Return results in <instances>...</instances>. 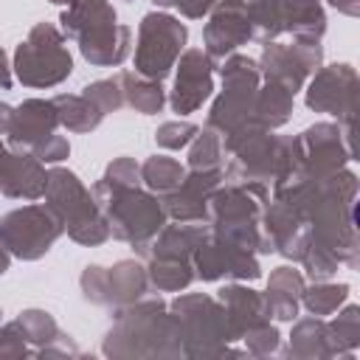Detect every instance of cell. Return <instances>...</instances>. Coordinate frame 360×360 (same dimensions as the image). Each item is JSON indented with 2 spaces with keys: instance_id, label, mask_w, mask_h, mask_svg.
Masks as SVG:
<instances>
[{
  "instance_id": "cell-1",
  "label": "cell",
  "mask_w": 360,
  "mask_h": 360,
  "mask_svg": "<svg viewBox=\"0 0 360 360\" xmlns=\"http://www.w3.org/2000/svg\"><path fill=\"white\" fill-rule=\"evenodd\" d=\"M107 357H172L183 354L177 318L160 298H138L115 307V323L104 340Z\"/></svg>"
},
{
  "instance_id": "cell-2",
  "label": "cell",
  "mask_w": 360,
  "mask_h": 360,
  "mask_svg": "<svg viewBox=\"0 0 360 360\" xmlns=\"http://www.w3.org/2000/svg\"><path fill=\"white\" fill-rule=\"evenodd\" d=\"M270 191L264 183H219L205 208V222L211 233L250 250L273 253V245L262 233V208L267 205Z\"/></svg>"
},
{
  "instance_id": "cell-3",
  "label": "cell",
  "mask_w": 360,
  "mask_h": 360,
  "mask_svg": "<svg viewBox=\"0 0 360 360\" xmlns=\"http://www.w3.org/2000/svg\"><path fill=\"white\" fill-rule=\"evenodd\" d=\"M59 22L65 39H76L82 56L96 68H118L129 56L132 31L115 20L110 0H73Z\"/></svg>"
},
{
  "instance_id": "cell-4",
  "label": "cell",
  "mask_w": 360,
  "mask_h": 360,
  "mask_svg": "<svg viewBox=\"0 0 360 360\" xmlns=\"http://www.w3.org/2000/svg\"><path fill=\"white\" fill-rule=\"evenodd\" d=\"M93 200L101 211V217L110 225V233L121 242H129L141 256L155 239V233L166 225V208L163 200L152 191H143L141 186L124 188L110 180H98L93 186Z\"/></svg>"
},
{
  "instance_id": "cell-5",
  "label": "cell",
  "mask_w": 360,
  "mask_h": 360,
  "mask_svg": "<svg viewBox=\"0 0 360 360\" xmlns=\"http://www.w3.org/2000/svg\"><path fill=\"white\" fill-rule=\"evenodd\" d=\"M42 197L59 214V219L65 222V231L73 242L93 248V245H101L110 239V225L101 217V211L93 200V191L84 188V183L73 172H68L62 166L51 169Z\"/></svg>"
},
{
  "instance_id": "cell-6",
  "label": "cell",
  "mask_w": 360,
  "mask_h": 360,
  "mask_svg": "<svg viewBox=\"0 0 360 360\" xmlns=\"http://www.w3.org/2000/svg\"><path fill=\"white\" fill-rule=\"evenodd\" d=\"M73 73L65 34L53 22H37L14 51V76L25 87H56Z\"/></svg>"
},
{
  "instance_id": "cell-7",
  "label": "cell",
  "mask_w": 360,
  "mask_h": 360,
  "mask_svg": "<svg viewBox=\"0 0 360 360\" xmlns=\"http://www.w3.org/2000/svg\"><path fill=\"white\" fill-rule=\"evenodd\" d=\"M219 76H222V93L211 104L205 127L219 135H228L245 124H256L253 121V98L262 84L259 62L250 56H242V53H231L222 59Z\"/></svg>"
},
{
  "instance_id": "cell-8",
  "label": "cell",
  "mask_w": 360,
  "mask_h": 360,
  "mask_svg": "<svg viewBox=\"0 0 360 360\" xmlns=\"http://www.w3.org/2000/svg\"><path fill=\"white\" fill-rule=\"evenodd\" d=\"M172 315L177 318L180 335H183V354L188 357H211V354H228V318L217 298L202 292L177 295L169 304Z\"/></svg>"
},
{
  "instance_id": "cell-9",
  "label": "cell",
  "mask_w": 360,
  "mask_h": 360,
  "mask_svg": "<svg viewBox=\"0 0 360 360\" xmlns=\"http://www.w3.org/2000/svg\"><path fill=\"white\" fill-rule=\"evenodd\" d=\"M186 39H188V31L177 17H172L166 11L143 14V20L138 25L135 73L160 82L163 76H169V70L180 59Z\"/></svg>"
},
{
  "instance_id": "cell-10",
  "label": "cell",
  "mask_w": 360,
  "mask_h": 360,
  "mask_svg": "<svg viewBox=\"0 0 360 360\" xmlns=\"http://www.w3.org/2000/svg\"><path fill=\"white\" fill-rule=\"evenodd\" d=\"M0 225L11 248V256L22 262L42 259L65 231V222L48 202H31V205L14 208L3 217Z\"/></svg>"
},
{
  "instance_id": "cell-11",
  "label": "cell",
  "mask_w": 360,
  "mask_h": 360,
  "mask_svg": "<svg viewBox=\"0 0 360 360\" xmlns=\"http://www.w3.org/2000/svg\"><path fill=\"white\" fill-rule=\"evenodd\" d=\"M295 169L309 177H326L354 160V138H349L340 124H315L292 138Z\"/></svg>"
},
{
  "instance_id": "cell-12",
  "label": "cell",
  "mask_w": 360,
  "mask_h": 360,
  "mask_svg": "<svg viewBox=\"0 0 360 360\" xmlns=\"http://www.w3.org/2000/svg\"><path fill=\"white\" fill-rule=\"evenodd\" d=\"M321 65H323L321 39L292 37L290 45L270 39V42H264V51L259 59V73L264 82H276L295 96V90L304 87L307 76L315 73Z\"/></svg>"
},
{
  "instance_id": "cell-13",
  "label": "cell",
  "mask_w": 360,
  "mask_h": 360,
  "mask_svg": "<svg viewBox=\"0 0 360 360\" xmlns=\"http://www.w3.org/2000/svg\"><path fill=\"white\" fill-rule=\"evenodd\" d=\"M357 90H360V79L352 65L340 62V65L318 68L307 87V107L338 118V124H354Z\"/></svg>"
},
{
  "instance_id": "cell-14",
  "label": "cell",
  "mask_w": 360,
  "mask_h": 360,
  "mask_svg": "<svg viewBox=\"0 0 360 360\" xmlns=\"http://www.w3.org/2000/svg\"><path fill=\"white\" fill-rule=\"evenodd\" d=\"M191 267H194V278H202V281H219V278L253 281L262 276V267L250 250H245L211 231L194 248Z\"/></svg>"
},
{
  "instance_id": "cell-15",
  "label": "cell",
  "mask_w": 360,
  "mask_h": 360,
  "mask_svg": "<svg viewBox=\"0 0 360 360\" xmlns=\"http://www.w3.org/2000/svg\"><path fill=\"white\" fill-rule=\"evenodd\" d=\"M174 68H177V76H174L169 104L177 115H188L200 110L202 101H208V96L214 93V59L200 48H188L180 53Z\"/></svg>"
},
{
  "instance_id": "cell-16",
  "label": "cell",
  "mask_w": 360,
  "mask_h": 360,
  "mask_svg": "<svg viewBox=\"0 0 360 360\" xmlns=\"http://www.w3.org/2000/svg\"><path fill=\"white\" fill-rule=\"evenodd\" d=\"M248 39H250L248 0H217V6L208 11V22L202 28L205 53L214 62H222Z\"/></svg>"
},
{
  "instance_id": "cell-17",
  "label": "cell",
  "mask_w": 360,
  "mask_h": 360,
  "mask_svg": "<svg viewBox=\"0 0 360 360\" xmlns=\"http://www.w3.org/2000/svg\"><path fill=\"white\" fill-rule=\"evenodd\" d=\"M262 233L267 236V242L273 245V250H278L284 259H292L298 262L307 242H309V222L307 217L281 202V200H273L270 205L262 208Z\"/></svg>"
},
{
  "instance_id": "cell-18",
  "label": "cell",
  "mask_w": 360,
  "mask_h": 360,
  "mask_svg": "<svg viewBox=\"0 0 360 360\" xmlns=\"http://www.w3.org/2000/svg\"><path fill=\"white\" fill-rule=\"evenodd\" d=\"M48 172L31 152H14L0 141V194L14 200H39L45 194Z\"/></svg>"
},
{
  "instance_id": "cell-19",
  "label": "cell",
  "mask_w": 360,
  "mask_h": 360,
  "mask_svg": "<svg viewBox=\"0 0 360 360\" xmlns=\"http://www.w3.org/2000/svg\"><path fill=\"white\" fill-rule=\"evenodd\" d=\"M225 180L222 169H211V172H186L183 183L163 197V208L166 217H172L174 222H205V208H208V197L211 191Z\"/></svg>"
},
{
  "instance_id": "cell-20",
  "label": "cell",
  "mask_w": 360,
  "mask_h": 360,
  "mask_svg": "<svg viewBox=\"0 0 360 360\" xmlns=\"http://www.w3.org/2000/svg\"><path fill=\"white\" fill-rule=\"evenodd\" d=\"M59 127V115L51 98H25L14 107L8 146L14 152H34L45 138H51Z\"/></svg>"
},
{
  "instance_id": "cell-21",
  "label": "cell",
  "mask_w": 360,
  "mask_h": 360,
  "mask_svg": "<svg viewBox=\"0 0 360 360\" xmlns=\"http://www.w3.org/2000/svg\"><path fill=\"white\" fill-rule=\"evenodd\" d=\"M217 301L222 304L225 309V318H228V332H231V340H242V335L264 321H270L267 309H264V295L250 290V287H242V284H225L217 295Z\"/></svg>"
},
{
  "instance_id": "cell-22",
  "label": "cell",
  "mask_w": 360,
  "mask_h": 360,
  "mask_svg": "<svg viewBox=\"0 0 360 360\" xmlns=\"http://www.w3.org/2000/svg\"><path fill=\"white\" fill-rule=\"evenodd\" d=\"M208 222H177V225H163L149 248L143 250L146 259H186L191 262L194 248L208 236Z\"/></svg>"
},
{
  "instance_id": "cell-23",
  "label": "cell",
  "mask_w": 360,
  "mask_h": 360,
  "mask_svg": "<svg viewBox=\"0 0 360 360\" xmlns=\"http://www.w3.org/2000/svg\"><path fill=\"white\" fill-rule=\"evenodd\" d=\"M304 287H307V281H304L301 270L287 267V264L276 267V270L270 273L267 292H262V295H264V309H267V315L276 318V321H295Z\"/></svg>"
},
{
  "instance_id": "cell-24",
  "label": "cell",
  "mask_w": 360,
  "mask_h": 360,
  "mask_svg": "<svg viewBox=\"0 0 360 360\" xmlns=\"http://www.w3.org/2000/svg\"><path fill=\"white\" fill-rule=\"evenodd\" d=\"M278 8H281V31L307 39L323 37L326 14L321 0H278Z\"/></svg>"
},
{
  "instance_id": "cell-25",
  "label": "cell",
  "mask_w": 360,
  "mask_h": 360,
  "mask_svg": "<svg viewBox=\"0 0 360 360\" xmlns=\"http://www.w3.org/2000/svg\"><path fill=\"white\" fill-rule=\"evenodd\" d=\"M146 287H149L146 267H141L135 259L115 262L107 270V290H110V304L112 307H124V304H132V301L143 298Z\"/></svg>"
},
{
  "instance_id": "cell-26",
  "label": "cell",
  "mask_w": 360,
  "mask_h": 360,
  "mask_svg": "<svg viewBox=\"0 0 360 360\" xmlns=\"http://www.w3.org/2000/svg\"><path fill=\"white\" fill-rule=\"evenodd\" d=\"M292 115V93L276 82H264L253 98V121L264 129H278Z\"/></svg>"
},
{
  "instance_id": "cell-27",
  "label": "cell",
  "mask_w": 360,
  "mask_h": 360,
  "mask_svg": "<svg viewBox=\"0 0 360 360\" xmlns=\"http://www.w3.org/2000/svg\"><path fill=\"white\" fill-rule=\"evenodd\" d=\"M287 354L301 357V360H326V357H332L329 338H326V321L318 318V315L298 321L292 326Z\"/></svg>"
},
{
  "instance_id": "cell-28",
  "label": "cell",
  "mask_w": 360,
  "mask_h": 360,
  "mask_svg": "<svg viewBox=\"0 0 360 360\" xmlns=\"http://www.w3.org/2000/svg\"><path fill=\"white\" fill-rule=\"evenodd\" d=\"M121 87H124V104H129L141 115H155L166 104V93L158 79H146L135 70H121Z\"/></svg>"
},
{
  "instance_id": "cell-29",
  "label": "cell",
  "mask_w": 360,
  "mask_h": 360,
  "mask_svg": "<svg viewBox=\"0 0 360 360\" xmlns=\"http://www.w3.org/2000/svg\"><path fill=\"white\" fill-rule=\"evenodd\" d=\"M51 101H53V107H56L59 127H65V129H70V132H93V129L101 124V118H104V112H101L90 98H84L82 93H79V96H73V93H59V96H53Z\"/></svg>"
},
{
  "instance_id": "cell-30",
  "label": "cell",
  "mask_w": 360,
  "mask_h": 360,
  "mask_svg": "<svg viewBox=\"0 0 360 360\" xmlns=\"http://www.w3.org/2000/svg\"><path fill=\"white\" fill-rule=\"evenodd\" d=\"M186 172H188V169L180 166V160L166 158V155H155V158H146V160L141 163V183H143L152 194H158V197L163 200L166 194H172V191L183 183Z\"/></svg>"
},
{
  "instance_id": "cell-31",
  "label": "cell",
  "mask_w": 360,
  "mask_h": 360,
  "mask_svg": "<svg viewBox=\"0 0 360 360\" xmlns=\"http://www.w3.org/2000/svg\"><path fill=\"white\" fill-rule=\"evenodd\" d=\"M326 338H329L332 357L352 354L360 346V307L349 304L338 312V318L326 321Z\"/></svg>"
},
{
  "instance_id": "cell-32",
  "label": "cell",
  "mask_w": 360,
  "mask_h": 360,
  "mask_svg": "<svg viewBox=\"0 0 360 360\" xmlns=\"http://www.w3.org/2000/svg\"><path fill=\"white\" fill-rule=\"evenodd\" d=\"M146 276H149V284H155L158 290L177 292L194 281V267L186 259H149Z\"/></svg>"
},
{
  "instance_id": "cell-33",
  "label": "cell",
  "mask_w": 360,
  "mask_h": 360,
  "mask_svg": "<svg viewBox=\"0 0 360 360\" xmlns=\"http://www.w3.org/2000/svg\"><path fill=\"white\" fill-rule=\"evenodd\" d=\"M225 160V149H222V135L214 129H200L194 135V141L188 143V172H211V169H222Z\"/></svg>"
},
{
  "instance_id": "cell-34",
  "label": "cell",
  "mask_w": 360,
  "mask_h": 360,
  "mask_svg": "<svg viewBox=\"0 0 360 360\" xmlns=\"http://www.w3.org/2000/svg\"><path fill=\"white\" fill-rule=\"evenodd\" d=\"M346 298H349V284H329V281H315L301 292V304L318 318L338 312L346 304Z\"/></svg>"
},
{
  "instance_id": "cell-35",
  "label": "cell",
  "mask_w": 360,
  "mask_h": 360,
  "mask_svg": "<svg viewBox=\"0 0 360 360\" xmlns=\"http://www.w3.org/2000/svg\"><path fill=\"white\" fill-rule=\"evenodd\" d=\"M248 20H250V39L270 42L281 34V8L278 0H248Z\"/></svg>"
},
{
  "instance_id": "cell-36",
  "label": "cell",
  "mask_w": 360,
  "mask_h": 360,
  "mask_svg": "<svg viewBox=\"0 0 360 360\" xmlns=\"http://www.w3.org/2000/svg\"><path fill=\"white\" fill-rule=\"evenodd\" d=\"M298 262L304 264V270H307V276L312 281H329L338 273V267H340L338 256L326 245H321L312 233H309V242H307V248H304V253H301Z\"/></svg>"
},
{
  "instance_id": "cell-37",
  "label": "cell",
  "mask_w": 360,
  "mask_h": 360,
  "mask_svg": "<svg viewBox=\"0 0 360 360\" xmlns=\"http://www.w3.org/2000/svg\"><path fill=\"white\" fill-rule=\"evenodd\" d=\"M17 323L22 326V332H25L28 343H34V346H37V349H34V354H37L42 346H48V343L59 335V326H56L53 315H51V312H45V309H25V312H20Z\"/></svg>"
},
{
  "instance_id": "cell-38",
  "label": "cell",
  "mask_w": 360,
  "mask_h": 360,
  "mask_svg": "<svg viewBox=\"0 0 360 360\" xmlns=\"http://www.w3.org/2000/svg\"><path fill=\"white\" fill-rule=\"evenodd\" d=\"M82 96L84 98H90L104 115L107 112H115V110H121L124 107V87H121V76L115 73L112 79H98V82H93V84H87L84 90H82Z\"/></svg>"
},
{
  "instance_id": "cell-39",
  "label": "cell",
  "mask_w": 360,
  "mask_h": 360,
  "mask_svg": "<svg viewBox=\"0 0 360 360\" xmlns=\"http://www.w3.org/2000/svg\"><path fill=\"white\" fill-rule=\"evenodd\" d=\"M197 132H200V127L191 124V121H166V124L158 127L155 143L160 149H183V146H188L194 141Z\"/></svg>"
},
{
  "instance_id": "cell-40",
  "label": "cell",
  "mask_w": 360,
  "mask_h": 360,
  "mask_svg": "<svg viewBox=\"0 0 360 360\" xmlns=\"http://www.w3.org/2000/svg\"><path fill=\"white\" fill-rule=\"evenodd\" d=\"M242 340H245V346H248V352H250L253 357H264V354L278 352L281 335H278V329H276L270 321H264V323L248 329V332L242 335Z\"/></svg>"
},
{
  "instance_id": "cell-41",
  "label": "cell",
  "mask_w": 360,
  "mask_h": 360,
  "mask_svg": "<svg viewBox=\"0 0 360 360\" xmlns=\"http://www.w3.org/2000/svg\"><path fill=\"white\" fill-rule=\"evenodd\" d=\"M82 292L87 301L93 304H110V290H107V267H98V264H90L84 267L82 273Z\"/></svg>"
},
{
  "instance_id": "cell-42",
  "label": "cell",
  "mask_w": 360,
  "mask_h": 360,
  "mask_svg": "<svg viewBox=\"0 0 360 360\" xmlns=\"http://www.w3.org/2000/svg\"><path fill=\"white\" fill-rule=\"evenodd\" d=\"M25 354H34V352L28 349V338L22 326L17 321L0 326V357H25Z\"/></svg>"
},
{
  "instance_id": "cell-43",
  "label": "cell",
  "mask_w": 360,
  "mask_h": 360,
  "mask_svg": "<svg viewBox=\"0 0 360 360\" xmlns=\"http://www.w3.org/2000/svg\"><path fill=\"white\" fill-rule=\"evenodd\" d=\"M104 180L124 186V188H135V186H141V166L135 163V158H115L107 166Z\"/></svg>"
},
{
  "instance_id": "cell-44",
  "label": "cell",
  "mask_w": 360,
  "mask_h": 360,
  "mask_svg": "<svg viewBox=\"0 0 360 360\" xmlns=\"http://www.w3.org/2000/svg\"><path fill=\"white\" fill-rule=\"evenodd\" d=\"M34 158H39L42 163H59V160H65L68 155H70V143H68V138H62V135H51V138H45L34 152H31Z\"/></svg>"
},
{
  "instance_id": "cell-45",
  "label": "cell",
  "mask_w": 360,
  "mask_h": 360,
  "mask_svg": "<svg viewBox=\"0 0 360 360\" xmlns=\"http://www.w3.org/2000/svg\"><path fill=\"white\" fill-rule=\"evenodd\" d=\"M214 6H217V0H174V8H177L183 17H188V20L205 17Z\"/></svg>"
},
{
  "instance_id": "cell-46",
  "label": "cell",
  "mask_w": 360,
  "mask_h": 360,
  "mask_svg": "<svg viewBox=\"0 0 360 360\" xmlns=\"http://www.w3.org/2000/svg\"><path fill=\"white\" fill-rule=\"evenodd\" d=\"M329 6H335L340 14L346 17H357L360 14V0H326Z\"/></svg>"
},
{
  "instance_id": "cell-47",
  "label": "cell",
  "mask_w": 360,
  "mask_h": 360,
  "mask_svg": "<svg viewBox=\"0 0 360 360\" xmlns=\"http://www.w3.org/2000/svg\"><path fill=\"white\" fill-rule=\"evenodd\" d=\"M8 264H11V248H8L6 233H3V225H0V276L8 270Z\"/></svg>"
},
{
  "instance_id": "cell-48",
  "label": "cell",
  "mask_w": 360,
  "mask_h": 360,
  "mask_svg": "<svg viewBox=\"0 0 360 360\" xmlns=\"http://www.w3.org/2000/svg\"><path fill=\"white\" fill-rule=\"evenodd\" d=\"M11 118H14V107H8V104L0 101V135H8V129H11Z\"/></svg>"
},
{
  "instance_id": "cell-49",
  "label": "cell",
  "mask_w": 360,
  "mask_h": 360,
  "mask_svg": "<svg viewBox=\"0 0 360 360\" xmlns=\"http://www.w3.org/2000/svg\"><path fill=\"white\" fill-rule=\"evenodd\" d=\"M8 87H11V68H8L6 53L0 48V90H8Z\"/></svg>"
},
{
  "instance_id": "cell-50",
  "label": "cell",
  "mask_w": 360,
  "mask_h": 360,
  "mask_svg": "<svg viewBox=\"0 0 360 360\" xmlns=\"http://www.w3.org/2000/svg\"><path fill=\"white\" fill-rule=\"evenodd\" d=\"M155 6H160V8H169V6H174V0H152Z\"/></svg>"
},
{
  "instance_id": "cell-51",
  "label": "cell",
  "mask_w": 360,
  "mask_h": 360,
  "mask_svg": "<svg viewBox=\"0 0 360 360\" xmlns=\"http://www.w3.org/2000/svg\"><path fill=\"white\" fill-rule=\"evenodd\" d=\"M51 3H56V6H70L73 0H51Z\"/></svg>"
}]
</instances>
